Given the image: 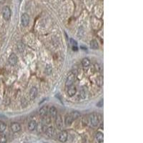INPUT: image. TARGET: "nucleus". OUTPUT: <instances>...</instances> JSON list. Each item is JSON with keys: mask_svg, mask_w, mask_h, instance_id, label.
Returning <instances> with one entry per match:
<instances>
[{"mask_svg": "<svg viewBox=\"0 0 143 143\" xmlns=\"http://www.w3.org/2000/svg\"><path fill=\"white\" fill-rule=\"evenodd\" d=\"M21 22L23 27H27L29 23V17L26 13H24L21 16Z\"/></svg>", "mask_w": 143, "mask_h": 143, "instance_id": "obj_5", "label": "nucleus"}, {"mask_svg": "<svg viewBox=\"0 0 143 143\" xmlns=\"http://www.w3.org/2000/svg\"><path fill=\"white\" fill-rule=\"evenodd\" d=\"M72 49H73L74 51H77V50H78L77 46V47H72Z\"/></svg>", "mask_w": 143, "mask_h": 143, "instance_id": "obj_32", "label": "nucleus"}, {"mask_svg": "<svg viewBox=\"0 0 143 143\" xmlns=\"http://www.w3.org/2000/svg\"><path fill=\"white\" fill-rule=\"evenodd\" d=\"M96 84L99 86V87H102L103 85V77L102 76L98 77L96 80Z\"/></svg>", "mask_w": 143, "mask_h": 143, "instance_id": "obj_22", "label": "nucleus"}, {"mask_svg": "<svg viewBox=\"0 0 143 143\" xmlns=\"http://www.w3.org/2000/svg\"><path fill=\"white\" fill-rule=\"evenodd\" d=\"M7 137L6 136L2 134L0 136V143H7Z\"/></svg>", "mask_w": 143, "mask_h": 143, "instance_id": "obj_25", "label": "nucleus"}, {"mask_svg": "<svg viewBox=\"0 0 143 143\" xmlns=\"http://www.w3.org/2000/svg\"><path fill=\"white\" fill-rule=\"evenodd\" d=\"M82 64L84 68H88L90 65V60L89 58L85 57L82 60Z\"/></svg>", "mask_w": 143, "mask_h": 143, "instance_id": "obj_18", "label": "nucleus"}, {"mask_svg": "<svg viewBox=\"0 0 143 143\" xmlns=\"http://www.w3.org/2000/svg\"><path fill=\"white\" fill-rule=\"evenodd\" d=\"M2 15L6 21H9L11 17V10L8 6H5L2 9Z\"/></svg>", "mask_w": 143, "mask_h": 143, "instance_id": "obj_2", "label": "nucleus"}, {"mask_svg": "<svg viewBox=\"0 0 143 143\" xmlns=\"http://www.w3.org/2000/svg\"><path fill=\"white\" fill-rule=\"evenodd\" d=\"M5 0H0V3H3L5 2Z\"/></svg>", "mask_w": 143, "mask_h": 143, "instance_id": "obj_33", "label": "nucleus"}, {"mask_svg": "<svg viewBox=\"0 0 143 143\" xmlns=\"http://www.w3.org/2000/svg\"><path fill=\"white\" fill-rule=\"evenodd\" d=\"M48 111H49V108H48V107H47V106H43L42 107H41L40 110H39V114H40V115H41L42 117H45L47 115Z\"/></svg>", "mask_w": 143, "mask_h": 143, "instance_id": "obj_12", "label": "nucleus"}, {"mask_svg": "<svg viewBox=\"0 0 143 143\" xmlns=\"http://www.w3.org/2000/svg\"><path fill=\"white\" fill-rule=\"evenodd\" d=\"M37 94H38V90L37 89V87H32L30 89V91H29V97H30V99L31 100L34 99L37 97Z\"/></svg>", "mask_w": 143, "mask_h": 143, "instance_id": "obj_10", "label": "nucleus"}, {"mask_svg": "<svg viewBox=\"0 0 143 143\" xmlns=\"http://www.w3.org/2000/svg\"><path fill=\"white\" fill-rule=\"evenodd\" d=\"M68 138V133L67 131H61V132L59 134L58 139L61 142H65Z\"/></svg>", "mask_w": 143, "mask_h": 143, "instance_id": "obj_7", "label": "nucleus"}, {"mask_svg": "<svg viewBox=\"0 0 143 143\" xmlns=\"http://www.w3.org/2000/svg\"><path fill=\"white\" fill-rule=\"evenodd\" d=\"M19 1H22V0H19Z\"/></svg>", "mask_w": 143, "mask_h": 143, "instance_id": "obj_34", "label": "nucleus"}, {"mask_svg": "<svg viewBox=\"0 0 143 143\" xmlns=\"http://www.w3.org/2000/svg\"><path fill=\"white\" fill-rule=\"evenodd\" d=\"M103 106V99H100L98 102L97 103V107H102Z\"/></svg>", "mask_w": 143, "mask_h": 143, "instance_id": "obj_30", "label": "nucleus"}, {"mask_svg": "<svg viewBox=\"0 0 143 143\" xmlns=\"http://www.w3.org/2000/svg\"><path fill=\"white\" fill-rule=\"evenodd\" d=\"M90 48L92 49H94V50L99 49L98 42L96 40H92L90 42Z\"/></svg>", "mask_w": 143, "mask_h": 143, "instance_id": "obj_16", "label": "nucleus"}, {"mask_svg": "<svg viewBox=\"0 0 143 143\" xmlns=\"http://www.w3.org/2000/svg\"><path fill=\"white\" fill-rule=\"evenodd\" d=\"M45 133L47 134L49 137H53L55 134V131L53 127H47V129L46 130Z\"/></svg>", "mask_w": 143, "mask_h": 143, "instance_id": "obj_15", "label": "nucleus"}, {"mask_svg": "<svg viewBox=\"0 0 143 143\" xmlns=\"http://www.w3.org/2000/svg\"><path fill=\"white\" fill-rule=\"evenodd\" d=\"M47 126L46 125H43L42 126V130H43V132L45 133V132H46V130H47Z\"/></svg>", "mask_w": 143, "mask_h": 143, "instance_id": "obj_31", "label": "nucleus"}, {"mask_svg": "<svg viewBox=\"0 0 143 143\" xmlns=\"http://www.w3.org/2000/svg\"><path fill=\"white\" fill-rule=\"evenodd\" d=\"M18 47V49L20 51V52H23L24 50V45H23L22 42H19L17 45Z\"/></svg>", "mask_w": 143, "mask_h": 143, "instance_id": "obj_26", "label": "nucleus"}, {"mask_svg": "<svg viewBox=\"0 0 143 143\" xmlns=\"http://www.w3.org/2000/svg\"><path fill=\"white\" fill-rule=\"evenodd\" d=\"M52 73V67L50 64H47L45 67V74L47 75H50Z\"/></svg>", "mask_w": 143, "mask_h": 143, "instance_id": "obj_20", "label": "nucleus"}, {"mask_svg": "<svg viewBox=\"0 0 143 143\" xmlns=\"http://www.w3.org/2000/svg\"><path fill=\"white\" fill-rule=\"evenodd\" d=\"M17 60L18 58L17 55L15 54L12 53V54H10V56L8 58V62L11 66H15L17 63Z\"/></svg>", "mask_w": 143, "mask_h": 143, "instance_id": "obj_6", "label": "nucleus"}, {"mask_svg": "<svg viewBox=\"0 0 143 143\" xmlns=\"http://www.w3.org/2000/svg\"><path fill=\"white\" fill-rule=\"evenodd\" d=\"M55 123H56V127L58 130H62L63 127V122L62 116L57 114V115L55 117Z\"/></svg>", "mask_w": 143, "mask_h": 143, "instance_id": "obj_4", "label": "nucleus"}, {"mask_svg": "<svg viewBox=\"0 0 143 143\" xmlns=\"http://www.w3.org/2000/svg\"><path fill=\"white\" fill-rule=\"evenodd\" d=\"M48 112L49 113V115L51 117H52V118H54L55 119V117L57 115V110L54 107H51L49 108V110L48 111Z\"/></svg>", "mask_w": 143, "mask_h": 143, "instance_id": "obj_13", "label": "nucleus"}, {"mask_svg": "<svg viewBox=\"0 0 143 143\" xmlns=\"http://www.w3.org/2000/svg\"><path fill=\"white\" fill-rule=\"evenodd\" d=\"M84 33H85V31H84V29H83V28L82 27H81L80 28V29H79V31H78V33H77V36L80 37V38H82L83 35H84Z\"/></svg>", "mask_w": 143, "mask_h": 143, "instance_id": "obj_24", "label": "nucleus"}, {"mask_svg": "<svg viewBox=\"0 0 143 143\" xmlns=\"http://www.w3.org/2000/svg\"><path fill=\"white\" fill-rule=\"evenodd\" d=\"M42 121H43V122L45 123V124H49L50 122H51V119H50V117H49L46 115V116L43 117Z\"/></svg>", "mask_w": 143, "mask_h": 143, "instance_id": "obj_23", "label": "nucleus"}, {"mask_svg": "<svg viewBox=\"0 0 143 143\" xmlns=\"http://www.w3.org/2000/svg\"><path fill=\"white\" fill-rule=\"evenodd\" d=\"M95 137H96V139L98 143H102L103 142V133L101 132H96V134H95Z\"/></svg>", "mask_w": 143, "mask_h": 143, "instance_id": "obj_17", "label": "nucleus"}, {"mask_svg": "<svg viewBox=\"0 0 143 143\" xmlns=\"http://www.w3.org/2000/svg\"><path fill=\"white\" fill-rule=\"evenodd\" d=\"M21 130H22V127L17 122H13L11 124V130L14 133L19 132V131H21Z\"/></svg>", "mask_w": 143, "mask_h": 143, "instance_id": "obj_8", "label": "nucleus"}, {"mask_svg": "<svg viewBox=\"0 0 143 143\" xmlns=\"http://www.w3.org/2000/svg\"><path fill=\"white\" fill-rule=\"evenodd\" d=\"M89 122L90 125L94 127H97L99 124V118L96 113H92L89 115Z\"/></svg>", "mask_w": 143, "mask_h": 143, "instance_id": "obj_1", "label": "nucleus"}, {"mask_svg": "<svg viewBox=\"0 0 143 143\" xmlns=\"http://www.w3.org/2000/svg\"><path fill=\"white\" fill-rule=\"evenodd\" d=\"M37 127V124L36 121L31 120L28 124V130L29 131H34L36 130Z\"/></svg>", "mask_w": 143, "mask_h": 143, "instance_id": "obj_14", "label": "nucleus"}, {"mask_svg": "<svg viewBox=\"0 0 143 143\" xmlns=\"http://www.w3.org/2000/svg\"><path fill=\"white\" fill-rule=\"evenodd\" d=\"M69 115L72 117V118L74 119V120H77V118H79V117L81 116L80 112H79V111H77V110L72 111V112Z\"/></svg>", "mask_w": 143, "mask_h": 143, "instance_id": "obj_19", "label": "nucleus"}, {"mask_svg": "<svg viewBox=\"0 0 143 143\" xmlns=\"http://www.w3.org/2000/svg\"><path fill=\"white\" fill-rule=\"evenodd\" d=\"M70 42H71L72 47H77V43L75 40H74L73 39H70Z\"/></svg>", "mask_w": 143, "mask_h": 143, "instance_id": "obj_29", "label": "nucleus"}, {"mask_svg": "<svg viewBox=\"0 0 143 143\" xmlns=\"http://www.w3.org/2000/svg\"><path fill=\"white\" fill-rule=\"evenodd\" d=\"M80 95V97L82 99H85L87 97V93H86V91H85V89H82L81 90Z\"/></svg>", "mask_w": 143, "mask_h": 143, "instance_id": "obj_27", "label": "nucleus"}, {"mask_svg": "<svg viewBox=\"0 0 143 143\" xmlns=\"http://www.w3.org/2000/svg\"><path fill=\"white\" fill-rule=\"evenodd\" d=\"M94 68H95V69H96V71L97 72H100L101 71V66L99 65V64H94Z\"/></svg>", "mask_w": 143, "mask_h": 143, "instance_id": "obj_28", "label": "nucleus"}, {"mask_svg": "<svg viewBox=\"0 0 143 143\" xmlns=\"http://www.w3.org/2000/svg\"><path fill=\"white\" fill-rule=\"evenodd\" d=\"M7 129V125L5 124L4 122L0 121V132L2 133L4 132L5 130Z\"/></svg>", "mask_w": 143, "mask_h": 143, "instance_id": "obj_21", "label": "nucleus"}, {"mask_svg": "<svg viewBox=\"0 0 143 143\" xmlns=\"http://www.w3.org/2000/svg\"><path fill=\"white\" fill-rule=\"evenodd\" d=\"M73 121H74V119L72 118V117L70 115H67V116L65 117L64 125H65V126H67V127H69L72 124Z\"/></svg>", "mask_w": 143, "mask_h": 143, "instance_id": "obj_11", "label": "nucleus"}, {"mask_svg": "<svg viewBox=\"0 0 143 143\" xmlns=\"http://www.w3.org/2000/svg\"><path fill=\"white\" fill-rule=\"evenodd\" d=\"M75 74L72 73V72L69 73V75H68L67 77L66 82H65V86H66L67 87H69V86L73 85V83H74V82H75Z\"/></svg>", "mask_w": 143, "mask_h": 143, "instance_id": "obj_3", "label": "nucleus"}, {"mask_svg": "<svg viewBox=\"0 0 143 143\" xmlns=\"http://www.w3.org/2000/svg\"><path fill=\"white\" fill-rule=\"evenodd\" d=\"M67 94H68V96H69V97L74 96L75 94H76L77 92L76 87L74 86L73 85H71V86H69V87H68L67 89Z\"/></svg>", "mask_w": 143, "mask_h": 143, "instance_id": "obj_9", "label": "nucleus"}]
</instances>
